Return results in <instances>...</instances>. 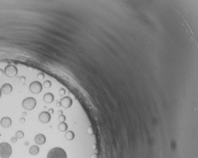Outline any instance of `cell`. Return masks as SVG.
<instances>
[{
  "mask_svg": "<svg viewBox=\"0 0 198 158\" xmlns=\"http://www.w3.org/2000/svg\"><path fill=\"white\" fill-rule=\"evenodd\" d=\"M47 158H67V154L62 147H53L49 151Z\"/></svg>",
  "mask_w": 198,
  "mask_h": 158,
  "instance_id": "obj_1",
  "label": "cell"
},
{
  "mask_svg": "<svg viewBox=\"0 0 198 158\" xmlns=\"http://www.w3.org/2000/svg\"><path fill=\"white\" fill-rule=\"evenodd\" d=\"M12 154V147L8 142H3L0 144V157L1 158H9Z\"/></svg>",
  "mask_w": 198,
  "mask_h": 158,
  "instance_id": "obj_2",
  "label": "cell"
},
{
  "mask_svg": "<svg viewBox=\"0 0 198 158\" xmlns=\"http://www.w3.org/2000/svg\"><path fill=\"white\" fill-rule=\"evenodd\" d=\"M36 105V101L33 97H27L22 102V106L25 110H32L35 108Z\"/></svg>",
  "mask_w": 198,
  "mask_h": 158,
  "instance_id": "obj_3",
  "label": "cell"
},
{
  "mask_svg": "<svg viewBox=\"0 0 198 158\" xmlns=\"http://www.w3.org/2000/svg\"><path fill=\"white\" fill-rule=\"evenodd\" d=\"M29 89L30 92L33 94H38L42 91L43 90V85L41 83L38 81H34L32 82L29 87Z\"/></svg>",
  "mask_w": 198,
  "mask_h": 158,
  "instance_id": "obj_4",
  "label": "cell"
},
{
  "mask_svg": "<svg viewBox=\"0 0 198 158\" xmlns=\"http://www.w3.org/2000/svg\"><path fill=\"white\" fill-rule=\"evenodd\" d=\"M4 72L8 77H14L18 74V69L15 65H8L5 67Z\"/></svg>",
  "mask_w": 198,
  "mask_h": 158,
  "instance_id": "obj_5",
  "label": "cell"
},
{
  "mask_svg": "<svg viewBox=\"0 0 198 158\" xmlns=\"http://www.w3.org/2000/svg\"><path fill=\"white\" fill-rule=\"evenodd\" d=\"M38 119L40 122L43 124H47L51 120V115L47 111L41 112L39 114Z\"/></svg>",
  "mask_w": 198,
  "mask_h": 158,
  "instance_id": "obj_6",
  "label": "cell"
},
{
  "mask_svg": "<svg viewBox=\"0 0 198 158\" xmlns=\"http://www.w3.org/2000/svg\"><path fill=\"white\" fill-rule=\"evenodd\" d=\"M35 142L37 145H43L46 142V137L44 134H38L35 137Z\"/></svg>",
  "mask_w": 198,
  "mask_h": 158,
  "instance_id": "obj_7",
  "label": "cell"
},
{
  "mask_svg": "<svg viewBox=\"0 0 198 158\" xmlns=\"http://www.w3.org/2000/svg\"><path fill=\"white\" fill-rule=\"evenodd\" d=\"M0 124L1 125V126L4 128H8L11 126L12 121H11V119L9 117H4L1 120Z\"/></svg>",
  "mask_w": 198,
  "mask_h": 158,
  "instance_id": "obj_8",
  "label": "cell"
},
{
  "mask_svg": "<svg viewBox=\"0 0 198 158\" xmlns=\"http://www.w3.org/2000/svg\"><path fill=\"white\" fill-rule=\"evenodd\" d=\"M1 92L4 94L8 95L9 93H11L13 91V87L11 84H4L1 87Z\"/></svg>",
  "mask_w": 198,
  "mask_h": 158,
  "instance_id": "obj_9",
  "label": "cell"
},
{
  "mask_svg": "<svg viewBox=\"0 0 198 158\" xmlns=\"http://www.w3.org/2000/svg\"><path fill=\"white\" fill-rule=\"evenodd\" d=\"M62 105L65 108H69L72 105V100L69 97H65L61 100Z\"/></svg>",
  "mask_w": 198,
  "mask_h": 158,
  "instance_id": "obj_10",
  "label": "cell"
},
{
  "mask_svg": "<svg viewBox=\"0 0 198 158\" xmlns=\"http://www.w3.org/2000/svg\"><path fill=\"white\" fill-rule=\"evenodd\" d=\"M43 100L46 103L50 104L54 101V95L50 92H48V93H45L43 96Z\"/></svg>",
  "mask_w": 198,
  "mask_h": 158,
  "instance_id": "obj_11",
  "label": "cell"
},
{
  "mask_svg": "<svg viewBox=\"0 0 198 158\" xmlns=\"http://www.w3.org/2000/svg\"><path fill=\"white\" fill-rule=\"evenodd\" d=\"M39 151L40 148L37 145L32 146L29 149V153H30V154L33 155V156L37 155L39 153Z\"/></svg>",
  "mask_w": 198,
  "mask_h": 158,
  "instance_id": "obj_12",
  "label": "cell"
},
{
  "mask_svg": "<svg viewBox=\"0 0 198 158\" xmlns=\"http://www.w3.org/2000/svg\"><path fill=\"white\" fill-rule=\"evenodd\" d=\"M65 138L68 141H71L73 140L74 138H75V134L73 131H68V132H66L65 134Z\"/></svg>",
  "mask_w": 198,
  "mask_h": 158,
  "instance_id": "obj_13",
  "label": "cell"
},
{
  "mask_svg": "<svg viewBox=\"0 0 198 158\" xmlns=\"http://www.w3.org/2000/svg\"><path fill=\"white\" fill-rule=\"evenodd\" d=\"M68 129V125L63 122H60L59 124H58V129L62 131V132H65L66 130H67Z\"/></svg>",
  "mask_w": 198,
  "mask_h": 158,
  "instance_id": "obj_14",
  "label": "cell"
},
{
  "mask_svg": "<svg viewBox=\"0 0 198 158\" xmlns=\"http://www.w3.org/2000/svg\"><path fill=\"white\" fill-rule=\"evenodd\" d=\"M24 137V132H23L22 130H18L16 132V138L18 139H23Z\"/></svg>",
  "mask_w": 198,
  "mask_h": 158,
  "instance_id": "obj_15",
  "label": "cell"
},
{
  "mask_svg": "<svg viewBox=\"0 0 198 158\" xmlns=\"http://www.w3.org/2000/svg\"><path fill=\"white\" fill-rule=\"evenodd\" d=\"M43 85L45 86V87L46 88H50L51 86V82L50 81V80H46L44 84H43Z\"/></svg>",
  "mask_w": 198,
  "mask_h": 158,
  "instance_id": "obj_16",
  "label": "cell"
},
{
  "mask_svg": "<svg viewBox=\"0 0 198 158\" xmlns=\"http://www.w3.org/2000/svg\"><path fill=\"white\" fill-rule=\"evenodd\" d=\"M36 77H37V78H38L40 80H43V78H45V75H44L43 73L40 72L38 73Z\"/></svg>",
  "mask_w": 198,
  "mask_h": 158,
  "instance_id": "obj_17",
  "label": "cell"
},
{
  "mask_svg": "<svg viewBox=\"0 0 198 158\" xmlns=\"http://www.w3.org/2000/svg\"><path fill=\"white\" fill-rule=\"evenodd\" d=\"M58 119H59V121H60L61 122H63L66 119L65 116L63 115H60V116H59V117H58Z\"/></svg>",
  "mask_w": 198,
  "mask_h": 158,
  "instance_id": "obj_18",
  "label": "cell"
},
{
  "mask_svg": "<svg viewBox=\"0 0 198 158\" xmlns=\"http://www.w3.org/2000/svg\"><path fill=\"white\" fill-rule=\"evenodd\" d=\"M17 141H18V139H17L16 137H13V138H11V141L12 143H16L17 142Z\"/></svg>",
  "mask_w": 198,
  "mask_h": 158,
  "instance_id": "obj_19",
  "label": "cell"
},
{
  "mask_svg": "<svg viewBox=\"0 0 198 158\" xmlns=\"http://www.w3.org/2000/svg\"><path fill=\"white\" fill-rule=\"evenodd\" d=\"M90 158H99V154H97V153H95V154H93L91 156Z\"/></svg>",
  "mask_w": 198,
  "mask_h": 158,
  "instance_id": "obj_20",
  "label": "cell"
},
{
  "mask_svg": "<svg viewBox=\"0 0 198 158\" xmlns=\"http://www.w3.org/2000/svg\"><path fill=\"white\" fill-rule=\"evenodd\" d=\"M65 93V89H62L60 90V95H64Z\"/></svg>",
  "mask_w": 198,
  "mask_h": 158,
  "instance_id": "obj_21",
  "label": "cell"
},
{
  "mask_svg": "<svg viewBox=\"0 0 198 158\" xmlns=\"http://www.w3.org/2000/svg\"><path fill=\"white\" fill-rule=\"evenodd\" d=\"M25 80H26V78H25V77L24 76L21 77L20 78V80L21 82H24V81H25Z\"/></svg>",
  "mask_w": 198,
  "mask_h": 158,
  "instance_id": "obj_22",
  "label": "cell"
},
{
  "mask_svg": "<svg viewBox=\"0 0 198 158\" xmlns=\"http://www.w3.org/2000/svg\"><path fill=\"white\" fill-rule=\"evenodd\" d=\"M20 123H21V124H24V123L25 122V119H24V117H21V118L20 119Z\"/></svg>",
  "mask_w": 198,
  "mask_h": 158,
  "instance_id": "obj_23",
  "label": "cell"
},
{
  "mask_svg": "<svg viewBox=\"0 0 198 158\" xmlns=\"http://www.w3.org/2000/svg\"><path fill=\"white\" fill-rule=\"evenodd\" d=\"M48 112L51 115V114H53V113H54V110H53V109H48Z\"/></svg>",
  "mask_w": 198,
  "mask_h": 158,
  "instance_id": "obj_24",
  "label": "cell"
},
{
  "mask_svg": "<svg viewBox=\"0 0 198 158\" xmlns=\"http://www.w3.org/2000/svg\"><path fill=\"white\" fill-rule=\"evenodd\" d=\"M4 73V71L2 69H0V76H2V75H3Z\"/></svg>",
  "mask_w": 198,
  "mask_h": 158,
  "instance_id": "obj_25",
  "label": "cell"
},
{
  "mask_svg": "<svg viewBox=\"0 0 198 158\" xmlns=\"http://www.w3.org/2000/svg\"><path fill=\"white\" fill-rule=\"evenodd\" d=\"M56 107H60V106L62 105V104H61V102H57L56 103Z\"/></svg>",
  "mask_w": 198,
  "mask_h": 158,
  "instance_id": "obj_26",
  "label": "cell"
},
{
  "mask_svg": "<svg viewBox=\"0 0 198 158\" xmlns=\"http://www.w3.org/2000/svg\"><path fill=\"white\" fill-rule=\"evenodd\" d=\"M24 145L26 146H28L29 145V142H25V144H24Z\"/></svg>",
  "mask_w": 198,
  "mask_h": 158,
  "instance_id": "obj_27",
  "label": "cell"
},
{
  "mask_svg": "<svg viewBox=\"0 0 198 158\" xmlns=\"http://www.w3.org/2000/svg\"><path fill=\"white\" fill-rule=\"evenodd\" d=\"M58 113H60V115H62V110H59V111L58 112Z\"/></svg>",
  "mask_w": 198,
  "mask_h": 158,
  "instance_id": "obj_28",
  "label": "cell"
},
{
  "mask_svg": "<svg viewBox=\"0 0 198 158\" xmlns=\"http://www.w3.org/2000/svg\"><path fill=\"white\" fill-rule=\"evenodd\" d=\"M1 88H0V98H1Z\"/></svg>",
  "mask_w": 198,
  "mask_h": 158,
  "instance_id": "obj_29",
  "label": "cell"
},
{
  "mask_svg": "<svg viewBox=\"0 0 198 158\" xmlns=\"http://www.w3.org/2000/svg\"><path fill=\"white\" fill-rule=\"evenodd\" d=\"M23 115H26V112H23Z\"/></svg>",
  "mask_w": 198,
  "mask_h": 158,
  "instance_id": "obj_30",
  "label": "cell"
}]
</instances>
